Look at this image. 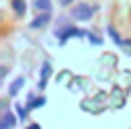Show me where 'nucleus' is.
I'll return each mask as SVG.
<instances>
[{
	"instance_id": "7",
	"label": "nucleus",
	"mask_w": 131,
	"mask_h": 129,
	"mask_svg": "<svg viewBox=\"0 0 131 129\" xmlns=\"http://www.w3.org/2000/svg\"><path fill=\"white\" fill-rule=\"evenodd\" d=\"M45 102H47V98H45V96L35 98L33 94H29V104H27V109H37V106H43Z\"/></svg>"
},
{
	"instance_id": "14",
	"label": "nucleus",
	"mask_w": 131,
	"mask_h": 129,
	"mask_svg": "<svg viewBox=\"0 0 131 129\" xmlns=\"http://www.w3.org/2000/svg\"><path fill=\"white\" fill-rule=\"evenodd\" d=\"M70 2H72V0H61V4H63V6H66V4H70Z\"/></svg>"
},
{
	"instance_id": "3",
	"label": "nucleus",
	"mask_w": 131,
	"mask_h": 129,
	"mask_svg": "<svg viewBox=\"0 0 131 129\" xmlns=\"http://www.w3.org/2000/svg\"><path fill=\"white\" fill-rule=\"evenodd\" d=\"M49 18H51V10H45V12H41L33 23H31V29H39V27H43V25H47L49 23Z\"/></svg>"
},
{
	"instance_id": "13",
	"label": "nucleus",
	"mask_w": 131,
	"mask_h": 129,
	"mask_svg": "<svg viewBox=\"0 0 131 129\" xmlns=\"http://www.w3.org/2000/svg\"><path fill=\"white\" fill-rule=\"evenodd\" d=\"M27 129H41V127H39V125H37V123H33V125H29V127H27Z\"/></svg>"
},
{
	"instance_id": "5",
	"label": "nucleus",
	"mask_w": 131,
	"mask_h": 129,
	"mask_svg": "<svg viewBox=\"0 0 131 129\" xmlns=\"http://www.w3.org/2000/svg\"><path fill=\"white\" fill-rule=\"evenodd\" d=\"M16 125V117L10 113V111H4V117H2V123H0V129H10Z\"/></svg>"
},
{
	"instance_id": "4",
	"label": "nucleus",
	"mask_w": 131,
	"mask_h": 129,
	"mask_svg": "<svg viewBox=\"0 0 131 129\" xmlns=\"http://www.w3.org/2000/svg\"><path fill=\"white\" fill-rule=\"evenodd\" d=\"M49 76H51V63L49 61H43V66H41V82H39V88L41 90L47 86V78Z\"/></svg>"
},
{
	"instance_id": "12",
	"label": "nucleus",
	"mask_w": 131,
	"mask_h": 129,
	"mask_svg": "<svg viewBox=\"0 0 131 129\" xmlns=\"http://www.w3.org/2000/svg\"><path fill=\"white\" fill-rule=\"evenodd\" d=\"M86 37L90 39V43H92V45H100V39H98V37H94L92 33H86Z\"/></svg>"
},
{
	"instance_id": "8",
	"label": "nucleus",
	"mask_w": 131,
	"mask_h": 129,
	"mask_svg": "<svg viewBox=\"0 0 131 129\" xmlns=\"http://www.w3.org/2000/svg\"><path fill=\"white\" fill-rule=\"evenodd\" d=\"M12 8H14V12H16L18 16H23V14L27 12V4H25V0H12Z\"/></svg>"
},
{
	"instance_id": "1",
	"label": "nucleus",
	"mask_w": 131,
	"mask_h": 129,
	"mask_svg": "<svg viewBox=\"0 0 131 129\" xmlns=\"http://www.w3.org/2000/svg\"><path fill=\"white\" fill-rule=\"evenodd\" d=\"M94 12H96V6H90V4H86V2H80L78 6L72 8V16H74L76 20H90V18L94 16Z\"/></svg>"
},
{
	"instance_id": "9",
	"label": "nucleus",
	"mask_w": 131,
	"mask_h": 129,
	"mask_svg": "<svg viewBox=\"0 0 131 129\" xmlns=\"http://www.w3.org/2000/svg\"><path fill=\"white\" fill-rule=\"evenodd\" d=\"M33 6L37 10H41V12H45V10H51V0H35Z\"/></svg>"
},
{
	"instance_id": "2",
	"label": "nucleus",
	"mask_w": 131,
	"mask_h": 129,
	"mask_svg": "<svg viewBox=\"0 0 131 129\" xmlns=\"http://www.w3.org/2000/svg\"><path fill=\"white\" fill-rule=\"evenodd\" d=\"M86 33H88V31H80V29L70 27V25L59 27V29L55 31V35H57V39H59V45H63V43H66L70 37H86Z\"/></svg>"
},
{
	"instance_id": "11",
	"label": "nucleus",
	"mask_w": 131,
	"mask_h": 129,
	"mask_svg": "<svg viewBox=\"0 0 131 129\" xmlns=\"http://www.w3.org/2000/svg\"><path fill=\"white\" fill-rule=\"evenodd\" d=\"M16 115H18V119H20V121H25V119H27V109H25V106H20V104H16Z\"/></svg>"
},
{
	"instance_id": "10",
	"label": "nucleus",
	"mask_w": 131,
	"mask_h": 129,
	"mask_svg": "<svg viewBox=\"0 0 131 129\" xmlns=\"http://www.w3.org/2000/svg\"><path fill=\"white\" fill-rule=\"evenodd\" d=\"M106 31H108V35H111V39H113V41H115V43H119V45H123V39H121V37H119V33H117V31H115V29H113V27H111V25H108V27H106Z\"/></svg>"
},
{
	"instance_id": "6",
	"label": "nucleus",
	"mask_w": 131,
	"mask_h": 129,
	"mask_svg": "<svg viewBox=\"0 0 131 129\" xmlns=\"http://www.w3.org/2000/svg\"><path fill=\"white\" fill-rule=\"evenodd\" d=\"M23 84H25V78H23V76H18L16 80H12V84L8 86V94H10V96H16V92L23 88Z\"/></svg>"
}]
</instances>
